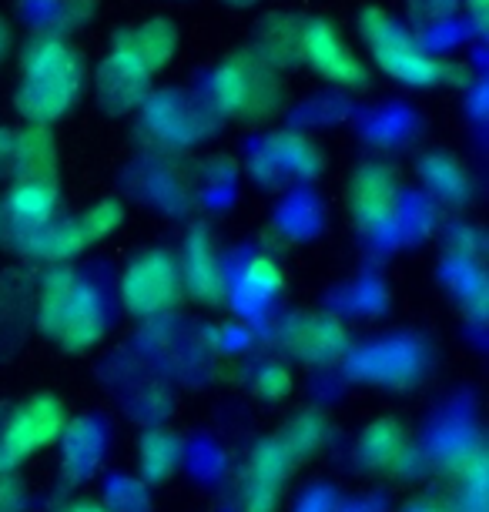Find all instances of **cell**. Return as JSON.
Masks as SVG:
<instances>
[{"instance_id":"cell-1","label":"cell","mask_w":489,"mask_h":512,"mask_svg":"<svg viewBox=\"0 0 489 512\" xmlns=\"http://www.w3.org/2000/svg\"><path fill=\"white\" fill-rule=\"evenodd\" d=\"M37 325L67 352H88L108 335V308L91 285L57 265L37 292Z\"/></svg>"},{"instance_id":"cell-2","label":"cell","mask_w":489,"mask_h":512,"mask_svg":"<svg viewBox=\"0 0 489 512\" xmlns=\"http://www.w3.org/2000/svg\"><path fill=\"white\" fill-rule=\"evenodd\" d=\"M81 88H84V71L78 54L57 41H44L27 54L24 81L21 91H17V108H21L27 121L44 128V124H51L61 114L71 111Z\"/></svg>"},{"instance_id":"cell-3","label":"cell","mask_w":489,"mask_h":512,"mask_svg":"<svg viewBox=\"0 0 489 512\" xmlns=\"http://www.w3.org/2000/svg\"><path fill=\"white\" fill-rule=\"evenodd\" d=\"M67 425V412L57 395L41 392L21 402L7 415L4 429H0V459L4 466H21L24 459L37 456V452L51 449L54 442H61Z\"/></svg>"},{"instance_id":"cell-4","label":"cell","mask_w":489,"mask_h":512,"mask_svg":"<svg viewBox=\"0 0 489 512\" xmlns=\"http://www.w3.org/2000/svg\"><path fill=\"white\" fill-rule=\"evenodd\" d=\"M362 37H366L372 57L379 61V67L386 74H392L396 81L406 84H436L443 81L446 67L429 57L402 27L382 11H366L362 17Z\"/></svg>"},{"instance_id":"cell-5","label":"cell","mask_w":489,"mask_h":512,"mask_svg":"<svg viewBox=\"0 0 489 512\" xmlns=\"http://www.w3.org/2000/svg\"><path fill=\"white\" fill-rule=\"evenodd\" d=\"M181 298V272L168 251H145L124 268L121 302L134 318H158Z\"/></svg>"},{"instance_id":"cell-6","label":"cell","mask_w":489,"mask_h":512,"mask_svg":"<svg viewBox=\"0 0 489 512\" xmlns=\"http://www.w3.org/2000/svg\"><path fill=\"white\" fill-rule=\"evenodd\" d=\"M275 77L268 67H258L248 57L225 64L215 74V101L218 108L242 121H262L275 111Z\"/></svg>"},{"instance_id":"cell-7","label":"cell","mask_w":489,"mask_h":512,"mask_svg":"<svg viewBox=\"0 0 489 512\" xmlns=\"http://www.w3.org/2000/svg\"><path fill=\"white\" fill-rule=\"evenodd\" d=\"M295 466H299V462L289 456V449L282 446L278 436H268L258 442L245 462L242 489H238L242 512H275L278 499H282V486L289 482Z\"/></svg>"},{"instance_id":"cell-8","label":"cell","mask_w":489,"mask_h":512,"mask_svg":"<svg viewBox=\"0 0 489 512\" xmlns=\"http://www.w3.org/2000/svg\"><path fill=\"white\" fill-rule=\"evenodd\" d=\"M282 345L302 365H332L349 352V332L329 312H299L282 325Z\"/></svg>"},{"instance_id":"cell-9","label":"cell","mask_w":489,"mask_h":512,"mask_svg":"<svg viewBox=\"0 0 489 512\" xmlns=\"http://www.w3.org/2000/svg\"><path fill=\"white\" fill-rule=\"evenodd\" d=\"M299 54L322 77H329L335 84H345V88L366 84V67H362L356 61V54L345 47L339 31L325 21H309L305 27H299Z\"/></svg>"},{"instance_id":"cell-10","label":"cell","mask_w":489,"mask_h":512,"mask_svg":"<svg viewBox=\"0 0 489 512\" xmlns=\"http://www.w3.org/2000/svg\"><path fill=\"white\" fill-rule=\"evenodd\" d=\"M359 459L369 472L379 476H406L412 462L419 459V449L412 446L409 429L399 419H376L359 436Z\"/></svg>"},{"instance_id":"cell-11","label":"cell","mask_w":489,"mask_h":512,"mask_svg":"<svg viewBox=\"0 0 489 512\" xmlns=\"http://www.w3.org/2000/svg\"><path fill=\"white\" fill-rule=\"evenodd\" d=\"M178 272H181V288L201 305H222V298L228 295L222 255H218L215 238L208 235L205 228H198L188 235Z\"/></svg>"},{"instance_id":"cell-12","label":"cell","mask_w":489,"mask_h":512,"mask_svg":"<svg viewBox=\"0 0 489 512\" xmlns=\"http://www.w3.org/2000/svg\"><path fill=\"white\" fill-rule=\"evenodd\" d=\"M399 211V181L382 164H366L352 178V218L366 231L386 228Z\"/></svg>"},{"instance_id":"cell-13","label":"cell","mask_w":489,"mask_h":512,"mask_svg":"<svg viewBox=\"0 0 489 512\" xmlns=\"http://www.w3.org/2000/svg\"><path fill=\"white\" fill-rule=\"evenodd\" d=\"M54 208H57V175H17V181L4 198V215L11 218V225L21 235L54 221Z\"/></svg>"},{"instance_id":"cell-14","label":"cell","mask_w":489,"mask_h":512,"mask_svg":"<svg viewBox=\"0 0 489 512\" xmlns=\"http://www.w3.org/2000/svg\"><path fill=\"white\" fill-rule=\"evenodd\" d=\"M148 81H151V74L145 71V67H138L131 57H124V54H114L111 61L101 67V77H98V91H101L104 108L128 111V108H134V104H141Z\"/></svg>"},{"instance_id":"cell-15","label":"cell","mask_w":489,"mask_h":512,"mask_svg":"<svg viewBox=\"0 0 489 512\" xmlns=\"http://www.w3.org/2000/svg\"><path fill=\"white\" fill-rule=\"evenodd\" d=\"M171 51H175V27L168 21H148L141 27H131V31L118 37V47H114V54L131 57L148 74H155L171 57Z\"/></svg>"},{"instance_id":"cell-16","label":"cell","mask_w":489,"mask_h":512,"mask_svg":"<svg viewBox=\"0 0 489 512\" xmlns=\"http://www.w3.org/2000/svg\"><path fill=\"white\" fill-rule=\"evenodd\" d=\"M24 238H27L24 255H31L37 262H47V265H64L88 248L78 221H47L44 228L27 231Z\"/></svg>"},{"instance_id":"cell-17","label":"cell","mask_w":489,"mask_h":512,"mask_svg":"<svg viewBox=\"0 0 489 512\" xmlns=\"http://www.w3.org/2000/svg\"><path fill=\"white\" fill-rule=\"evenodd\" d=\"M64 469L71 479H88V472L101 462L104 432L94 419H78L64 425Z\"/></svg>"},{"instance_id":"cell-18","label":"cell","mask_w":489,"mask_h":512,"mask_svg":"<svg viewBox=\"0 0 489 512\" xmlns=\"http://www.w3.org/2000/svg\"><path fill=\"white\" fill-rule=\"evenodd\" d=\"M332 436V425L329 419L319 412V409H305L299 412L295 419H289L282 432H278V439H282V446L289 449V456L295 462H305L312 459L315 452H319L325 442Z\"/></svg>"},{"instance_id":"cell-19","label":"cell","mask_w":489,"mask_h":512,"mask_svg":"<svg viewBox=\"0 0 489 512\" xmlns=\"http://www.w3.org/2000/svg\"><path fill=\"white\" fill-rule=\"evenodd\" d=\"M181 462V439L168 429H155L141 439L138 446V466L145 482H165Z\"/></svg>"},{"instance_id":"cell-20","label":"cell","mask_w":489,"mask_h":512,"mask_svg":"<svg viewBox=\"0 0 489 512\" xmlns=\"http://www.w3.org/2000/svg\"><path fill=\"white\" fill-rule=\"evenodd\" d=\"M245 292H252L255 298H275L282 295L285 288V275H282V265L275 258H252L245 268Z\"/></svg>"},{"instance_id":"cell-21","label":"cell","mask_w":489,"mask_h":512,"mask_svg":"<svg viewBox=\"0 0 489 512\" xmlns=\"http://www.w3.org/2000/svg\"><path fill=\"white\" fill-rule=\"evenodd\" d=\"M124 221V208H121V201H98L94 208L84 211V218H78V225H81V235L84 241H101V238H108L114 228H118Z\"/></svg>"},{"instance_id":"cell-22","label":"cell","mask_w":489,"mask_h":512,"mask_svg":"<svg viewBox=\"0 0 489 512\" xmlns=\"http://www.w3.org/2000/svg\"><path fill=\"white\" fill-rule=\"evenodd\" d=\"M423 175L439 195H463L466 188V171L459 168V161L446 158V154H429L423 164Z\"/></svg>"},{"instance_id":"cell-23","label":"cell","mask_w":489,"mask_h":512,"mask_svg":"<svg viewBox=\"0 0 489 512\" xmlns=\"http://www.w3.org/2000/svg\"><path fill=\"white\" fill-rule=\"evenodd\" d=\"M292 385L295 379L285 365H262L252 379V392H255V399H262V402H282L285 395H292Z\"/></svg>"},{"instance_id":"cell-24","label":"cell","mask_w":489,"mask_h":512,"mask_svg":"<svg viewBox=\"0 0 489 512\" xmlns=\"http://www.w3.org/2000/svg\"><path fill=\"white\" fill-rule=\"evenodd\" d=\"M372 355H379V359H382V355H386V349H372ZM389 365H402V372H412V359H409V355H406V349H402V355H399V359H389ZM366 372L369 375H379V382H392V372H396V369H386V372H382V362H369L366 359Z\"/></svg>"},{"instance_id":"cell-25","label":"cell","mask_w":489,"mask_h":512,"mask_svg":"<svg viewBox=\"0 0 489 512\" xmlns=\"http://www.w3.org/2000/svg\"><path fill=\"white\" fill-rule=\"evenodd\" d=\"M406 512H459V509L446 499H416Z\"/></svg>"},{"instance_id":"cell-26","label":"cell","mask_w":489,"mask_h":512,"mask_svg":"<svg viewBox=\"0 0 489 512\" xmlns=\"http://www.w3.org/2000/svg\"><path fill=\"white\" fill-rule=\"evenodd\" d=\"M61 512H111L104 502H94V499H74V502H67V506Z\"/></svg>"}]
</instances>
